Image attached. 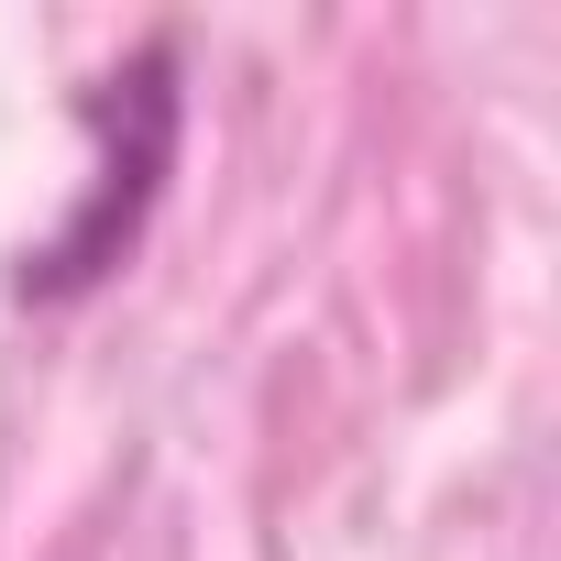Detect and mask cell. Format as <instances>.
<instances>
[{
    "label": "cell",
    "mask_w": 561,
    "mask_h": 561,
    "mask_svg": "<svg viewBox=\"0 0 561 561\" xmlns=\"http://www.w3.org/2000/svg\"><path fill=\"white\" fill-rule=\"evenodd\" d=\"M89 144H100V176L78 187V209L23 253V298H89L100 275L144 242V209L176 165V45H144L122 56L89 100H78Z\"/></svg>",
    "instance_id": "6da1fadb"
}]
</instances>
